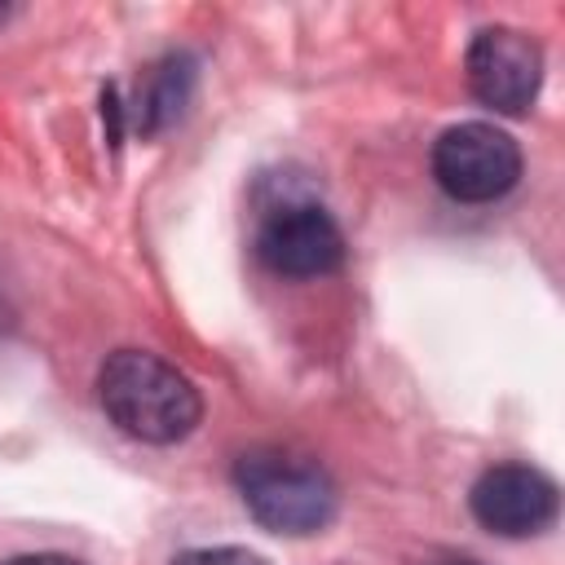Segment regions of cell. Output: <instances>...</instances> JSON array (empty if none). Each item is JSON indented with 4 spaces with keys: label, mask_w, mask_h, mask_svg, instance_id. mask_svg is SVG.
I'll return each mask as SVG.
<instances>
[{
    "label": "cell",
    "mask_w": 565,
    "mask_h": 565,
    "mask_svg": "<svg viewBox=\"0 0 565 565\" xmlns=\"http://www.w3.org/2000/svg\"><path fill=\"white\" fill-rule=\"evenodd\" d=\"M433 177L459 203H494L521 181V146L486 119L455 124L433 141Z\"/></svg>",
    "instance_id": "obj_3"
},
{
    "label": "cell",
    "mask_w": 565,
    "mask_h": 565,
    "mask_svg": "<svg viewBox=\"0 0 565 565\" xmlns=\"http://www.w3.org/2000/svg\"><path fill=\"white\" fill-rule=\"evenodd\" d=\"M468 88L494 115H525L543 84V49L516 26H486L463 57Z\"/></svg>",
    "instance_id": "obj_5"
},
{
    "label": "cell",
    "mask_w": 565,
    "mask_h": 565,
    "mask_svg": "<svg viewBox=\"0 0 565 565\" xmlns=\"http://www.w3.org/2000/svg\"><path fill=\"white\" fill-rule=\"evenodd\" d=\"M172 565H269V561L247 547H194V552H181Z\"/></svg>",
    "instance_id": "obj_8"
},
{
    "label": "cell",
    "mask_w": 565,
    "mask_h": 565,
    "mask_svg": "<svg viewBox=\"0 0 565 565\" xmlns=\"http://www.w3.org/2000/svg\"><path fill=\"white\" fill-rule=\"evenodd\" d=\"M102 411L137 441L172 446L194 433L203 397L185 371L146 349H115L97 371Z\"/></svg>",
    "instance_id": "obj_1"
},
{
    "label": "cell",
    "mask_w": 565,
    "mask_h": 565,
    "mask_svg": "<svg viewBox=\"0 0 565 565\" xmlns=\"http://www.w3.org/2000/svg\"><path fill=\"white\" fill-rule=\"evenodd\" d=\"M9 327V305H4V296H0V331Z\"/></svg>",
    "instance_id": "obj_11"
},
{
    "label": "cell",
    "mask_w": 565,
    "mask_h": 565,
    "mask_svg": "<svg viewBox=\"0 0 565 565\" xmlns=\"http://www.w3.org/2000/svg\"><path fill=\"white\" fill-rule=\"evenodd\" d=\"M256 252L282 278H322L344 265V234L327 207L309 199H282L260 216Z\"/></svg>",
    "instance_id": "obj_4"
},
{
    "label": "cell",
    "mask_w": 565,
    "mask_h": 565,
    "mask_svg": "<svg viewBox=\"0 0 565 565\" xmlns=\"http://www.w3.org/2000/svg\"><path fill=\"white\" fill-rule=\"evenodd\" d=\"M194 93V57L190 53H168L163 62L150 66L141 93H137V106H132V128L141 137H154L163 128H172L185 110Z\"/></svg>",
    "instance_id": "obj_7"
},
{
    "label": "cell",
    "mask_w": 565,
    "mask_h": 565,
    "mask_svg": "<svg viewBox=\"0 0 565 565\" xmlns=\"http://www.w3.org/2000/svg\"><path fill=\"white\" fill-rule=\"evenodd\" d=\"M437 565H481V561H468V556H450V561H437Z\"/></svg>",
    "instance_id": "obj_10"
},
{
    "label": "cell",
    "mask_w": 565,
    "mask_h": 565,
    "mask_svg": "<svg viewBox=\"0 0 565 565\" xmlns=\"http://www.w3.org/2000/svg\"><path fill=\"white\" fill-rule=\"evenodd\" d=\"M4 565H84V561L57 556V552H35V556H13V561H4Z\"/></svg>",
    "instance_id": "obj_9"
},
{
    "label": "cell",
    "mask_w": 565,
    "mask_h": 565,
    "mask_svg": "<svg viewBox=\"0 0 565 565\" xmlns=\"http://www.w3.org/2000/svg\"><path fill=\"white\" fill-rule=\"evenodd\" d=\"M234 486L243 508L256 516V525L291 539L327 530L340 508V490L331 472L313 455L282 450V446L243 450L234 463Z\"/></svg>",
    "instance_id": "obj_2"
},
{
    "label": "cell",
    "mask_w": 565,
    "mask_h": 565,
    "mask_svg": "<svg viewBox=\"0 0 565 565\" xmlns=\"http://www.w3.org/2000/svg\"><path fill=\"white\" fill-rule=\"evenodd\" d=\"M4 13H9V9H4V4H0V18H4Z\"/></svg>",
    "instance_id": "obj_12"
},
{
    "label": "cell",
    "mask_w": 565,
    "mask_h": 565,
    "mask_svg": "<svg viewBox=\"0 0 565 565\" xmlns=\"http://www.w3.org/2000/svg\"><path fill=\"white\" fill-rule=\"evenodd\" d=\"M468 508L486 530H494L503 539H530L556 521L561 490L547 472H539L530 463H494L472 481Z\"/></svg>",
    "instance_id": "obj_6"
}]
</instances>
